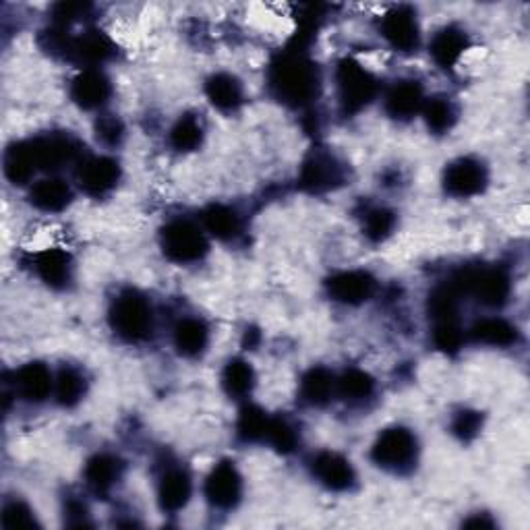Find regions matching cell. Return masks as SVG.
Here are the masks:
<instances>
[{
  "label": "cell",
  "instance_id": "12",
  "mask_svg": "<svg viewBox=\"0 0 530 530\" xmlns=\"http://www.w3.org/2000/svg\"><path fill=\"white\" fill-rule=\"evenodd\" d=\"M313 472L329 489H348L355 481V470L346 458L334 452H321L313 460Z\"/></svg>",
  "mask_w": 530,
  "mask_h": 530
},
{
  "label": "cell",
  "instance_id": "7",
  "mask_svg": "<svg viewBox=\"0 0 530 530\" xmlns=\"http://www.w3.org/2000/svg\"><path fill=\"white\" fill-rule=\"evenodd\" d=\"M443 183H446V191L450 193V195L470 197L483 191L487 183V175H485V168L477 160L462 157V160L450 164Z\"/></svg>",
  "mask_w": 530,
  "mask_h": 530
},
{
  "label": "cell",
  "instance_id": "16",
  "mask_svg": "<svg viewBox=\"0 0 530 530\" xmlns=\"http://www.w3.org/2000/svg\"><path fill=\"white\" fill-rule=\"evenodd\" d=\"M32 203L38 205L44 212H59L67 207L71 202V189L69 185L61 181V178H46L33 185L32 189Z\"/></svg>",
  "mask_w": 530,
  "mask_h": 530
},
{
  "label": "cell",
  "instance_id": "18",
  "mask_svg": "<svg viewBox=\"0 0 530 530\" xmlns=\"http://www.w3.org/2000/svg\"><path fill=\"white\" fill-rule=\"evenodd\" d=\"M35 268L42 280L50 286H64L71 278V260L67 253L59 249H48L38 255Z\"/></svg>",
  "mask_w": 530,
  "mask_h": 530
},
{
  "label": "cell",
  "instance_id": "39",
  "mask_svg": "<svg viewBox=\"0 0 530 530\" xmlns=\"http://www.w3.org/2000/svg\"><path fill=\"white\" fill-rule=\"evenodd\" d=\"M98 139H102L109 146H114L118 143L120 137H123V125L117 117H104L98 120Z\"/></svg>",
  "mask_w": 530,
  "mask_h": 530
},
{
  "label": "cell",
  "instance_id": "34",
  "mask_svg": "<svg viewBox=\"0 0 530 530\" xmlns=\"http://www.w3.org/2000/svg\"><path fill=\"white\" fill-rule=\"evenodd\" d=\"M425 118H427L429 128H433V131L441 133V131H446V128L452 127L454 110H452V106L446 102V99H435V102L427 104Z\"/></svg>",
  "mask_w": 530,
  "mask_h": 530
},
{
  "label": "cell",
  "instance_id": "40",
  "mask_svg": "<svg viewBox=\"0 0 530 530\" xmlns=\"http://www.w3.org/2000/svg\"><path fill=\"white\" fill-rule=\"evenodd\" d=\"M478 427H481V419L477 417V412H462L454 422V431L462 437L475 435Z\"/></svg>",
  "mask_w": 530,
  "mask_h": 530
},
{
  "label": "cell",
  "instance_id": "35",
  "mask_svg": "<svg viewBox=\"0 0 530 530\" xmlns=\"http://www.w3.org/2000/svg\"><path fill=\"white\" fill-rule=\"evenodd\" d=\"M265 441H270L271 446L280 450V452H290V450L297 446V435L292 431L289 422H284L280 419H271Z\"/></svg>",
  "mask_w": 530,
  "mask_h": 530
},
{
  "label": "cell",
  "instance_id": "28",
  "mask_svg": "<svg viewBox=\"0 0 530 530\" xmlns=\"http://www.w3.org/2000/svg\"><path fill=\"white\" fill-rule=\"evenodd\" d=\"M71 50H73L83 62L98 64L104 59H109L112 48H110V42L106 40L104 35H99L98 32H88L79 40H75V44L71 46Z\"/></svg>",
  "mask_w": 530,
  "mask_h": 530
},
{
  "label": "cell",
  "instance_id": "11",
  "mask_svg": "<svg viewBox=\"0 0 530 530\" xmlns=\"http://www.w3.org/2000/svg\"><path fill=\"white\" fill-rule=\"evenodd\" d=\"M382 32L390 44L398 50H412L419 44V25L412 11L396 9L385 15Z\"/></svg>",
  "mask_w": 530,
  "mask_h": 530
},
{
  "label": "cell",
  "instance_id": "31",
  "mask_svg": "<svg viewBox=\"0 0 530 530\" xmlns=\"http://www.w3.org/2000/svg\"><path fill=\"white\" fill-rule=\"evenodd\" d=\"M336 390L346 400H364L374 392V379L364 374V371L350 369L336 382Z\"/></svg>",
  "mask_w": 530,
  "mask_h": 530
},
{
  "label": "cell",
  "instance_id": "22",
  "mask_svg": "<svg viewBox=\"0 0 530 530\" xmlns=\"http://www.w3.org/2000/svg\"><path fill=\"white\" fill-rule=\"evenodd\" d=\"M120 477V467L112 456H96L85 468V481L96 493L110 491Z\"/></svg>",
  "mask_w": 530,
  "mask_h": 530
},
{
  "label": "cell",
  "instance_id": "26",
  "mask_svg": "<svg viewBox=\"0 0 530 530\" xmlns=\"http://www.w3.org/2000/svg\"><path fill=\"white\" fill-rule=\"evenodd\" d=\"M336 392V379L326 369H313L303 379V396L311 404H324Z\"/></svg>",
  "mask_w": 530,
  "mask_h": 530
},
{
  "label": "cell",
  "instance_id": "8",
  "mask_svg": "<svg viewBox=\"0 0 530 530\" xmlns=\"http://www.w3.org/2000/svg\"><path fill=\"white\" fill-rule=\"evenodd\" d=\"M462 289L475 292L478 300L487 305L504 303L507 292H510V280L499 270H477L464 274L460 280Z\"/></svg>",
  "mask_w": 530,
  "mask_h": 530
},
{
  "label": "cell",
  "instance_id": "32",
  "mask_svg": "<svg viewBox=\"0 0 530 530\" xmlns=\"http://www.w3.org/2000/svg\"><path fill=\"white\" fill-rule=\"evenodd\" d=\"M203 139V128L199 125L197 118L193 117H185L176 123V127L172 128L170 133V141L172 146L176 149H181V152H191V149H195L199 143Z\"/></svg>",
  "mask_w": 530,
  "mask_h": 530
},
{
  "label": "cell",
  "instance_id": "5",
  "mask_svg": "<svg viewBox=\"0 0 530 530\" xmlns=\"http://www.w3.org/2000/svg\"><path fill=\"white\" fill-rule=\"evenodd\" d=\"M338 90L346 110H359L375 96V79L361 64L346 61L338 69Z\"/></svg>",
  "mask_w": 530,
  "mask_h": 530
},
{
  "label": "cell",
  "instance_id": "1",
  "mask_svg": "<svg viewBox=\"0 0 530 530\" xmlns=\"http://www.w3.org/2000/svg\"><path fill=\"white\" fill-rule=\"evenodd\" d=\"M271 85L286 102L303 104L309 102L317 91V73L311 62L289 56L271 71Z\"/></svg>",
  "mask_w": 530,
  "mask_h": 530
},
{
  "label": "cell",
  "instance_id": "23",
  "mask_svg": "<svg viewBox=\"0 0 530 530\" xmlns=\"http://www.w3.org/2000/svg\"><path fill=\"white\" fill-rule=\"evenodd\" d=\"M207 98H210L212 104L218 106V109L232 110L242 99L241 83L236 81L232 75H213L210 81H207Z\"/></svg>",
  "mask_w": 530,
  "mask_h": 530
},
{
  "label": "cell",
  "instance_id": "24",
  "mask_svg": "<svg viewBox=\"0 0 530 530\" xmlns=\"http://www.w3.org/2000/svg\"><path fill=\"white\" fill-rule=\"evenodd\" d=\"M207 338H210V334H207V327L203 321L185 319L176 326L175 344L178 353L185 356H195L202 353L207 344Z\"/></svg>",
  "mask_w": 530,
  "mask_h": 530
},
{
  "label": "cell",
  "instance_id": "3",
  "mask_svg": "<svg viewBox=\"0 0 530 530\" xmlns=\"http://www.w3.org/2000/svg\"><path fill=\"white\" fill-rule=\"evenodd\" d=\"M162 249L172 261L189 263L202 260L207 251V241L202 228L187 220H178L164 228Z\"/></svg>",
  "mask_w": 530,
  "mask_h": 530
},
{
  "label": "cell",
  "instance_id": "37",
  "mask_svg": "<svg viewBox=\"0 0 530 530\" xmlns=\"http://www.w3.org/2000/svg\"><path fill=\"white\" fill-rule=\"evenodd\" d=\"M435 342L443 350H454L462 344V329L458 327L456 319L437 321L435 327Z\"/></svg>",
  "mask_w": 530,
  "mask_h": 530
},
{
  "label": "cell",
  "instance_id": "36",
  "mask_svg": "<svg viewBox=\"0 0 530 530\" xmlns=\"http://www.w3.org/2000/svg\"><path fill=\"white\" fill-rule=\"evenodd\" d=\"M35 516L32 514L30 507L21 501H11L5 506L3 510V526L5 528H17V526H33Z\"/></svg>",
  "mask_w": 530,
  "mask_h": 530
},
{
  "label": "cell",
  "instance_id": "13",
  "mask_svg": "<svg viewBox=\"0 0 530 530\" xmlns=\"http://www.w3.org/2000/svg\"><path fill=\"white\" fill-rule=\"evenodd\" d=\"M15 390L25 400H40L48 398V393L54 390V379L46 364L42 363H30L25 367H21L15 374Z\"/></svg>",
  "mask_w": 530,
  "mask_h": 530
},
{
  "label": "cell",
  "instance_id": "21",
  "mask_svg": "<svg viewBox=\"0 0 530 530\" xmlns=\"http://www.w3.org/2000/svg\"><path fill=\"white\" fill-rule=\"evenodd\" d=\"M340 181V170L336 166L332 157L317 156L303 168V185L311 191H321L334 187Z\"/></svg>",
  "mask_w": 530,
  "mask_h": 530
},
{
  "label": "cell",
  "instance_id": "2",
  "mask_svg": "<svg viewBox=\"0 0 530 530\" xmlns=\"http://www.w3.org/2000/svg\"><path fill=\"white\" fill-rule=\"evenodd\" d=\"M110 321L114 332L128 342H139L152 332V309L137 292H125L114 300Z\"/></svg>",
  "mask_w": 530,
  "mask_h": 530
},
{
  "label": "cell",
  "instance_id": "4",
  "mask_svg": "<svg viewBox=\"0 0 530 530\" xmlns=\"http://www.w3.org/2000/svg\"><path fill=\"white\" fill-rule=\"evenodd\" d=\"M371 458L379 467L388 470H404L417 458V440L406 429H388V431L379 435Z\"/></svg>",
  "mask_w": 530,
  "mask_h": 530
},
{
  "label": "cell",
  "instance_id": "15",
  "mask_svg": "<svg viewBox=\"0 0 530 530\" xmlns=\"http://www.w3.org/2000/svg\"><path fill=\"white\" fill-rule=\"evenodd\" d=\"M191 497V478L185 470L175 468L168 470L157 487V499H160L162 510L178 512L187 506Z\"/></svg>",
  "mask_w": 530,
  "mask_h": 530
},
{
  "label": "cell",
  "instance_id": "9",
  "mask_svg": "<svg viewBox=\"0 0 530 530\" xmlns=\"http://www.w3.org/2000/svg\"><path fill=\"white\" fill-rule=\"evenodd\" d=\"M329 295L346 305H359L367 300L375 290V280L367 271H344L334 276L327 284Z\"/></svg>",
  "mask_w": 530,
  "mask_h": 530
},
{
  "label": "cell",
  "instance_id": "6",
  "mask_svg": "<svg viewBox=\"0 0 530 530\" xmlns=\"http://www.w3.org/2000/svg\"><path fill=\"white\" fill-rule=\"evenodd\" d=\"M241 491V475L231 462L218 464V467L212 470V475L207 477L205 496L210 499L212 506L222 507V510H228V507H234L239 504Z\"/></svg>",
  "mask_w": 530,
  "mask_h": 530
},
{
  "label": "cell",
  "instance_id": "19",
  "mask_svg": "<svg viewBox=\"0 0 530 530\" xmlns=\"http://www.w3.org/2000/svg\"><path fill=\"white\" fill-rule=\"evenodd\" d=\"M38 170L32 143H17L5 156V172L13 183H27Z\"/></svg>",
  "mask_w": 530,
  "mask_h": 530
},
{
  "label": "cell",
  "instance_id": "17",
  "mask_svg": "<svg viewBox=\"0 0 530 530\" xmlns=\"http://www.w3.org/2000/svg\"><path fill=\"white\" fill-rule=\"evenodd\" d=\"M388 112L396 118H411L422 109V91L417 83L402 81L388 94Z\"/></svg>",
  "mask_w": 530,
  "mask_h": 530
},
{
  "label": "cell",
  "instance_id": "33",
  "mask_svg": "<svg viewBox=\"0 0 530 530\" xmlns=\"http://www.w3.org/2000/svg\"><path fill=\"white\" fill-rule=\"evenodd\" d=\"M270 417H265V412L260 411V408L249 406L242 411L241 421H239V433L242 440L247 441H260L268 437V429H270Z\"/></svg>",
  "mask_w": 530,
  "mask_h": 530
},
{
  "label": "cell",
  "instance_id": "30",
  "mask_svg": "<svg viewBox=\"0 0 530 530\" xmlns=\"http://www.w3.org/2000/svg\"><path fill=\"white\" fill-rule=\"evenodd\" d=\"M54 393L64 406H73L85 393V379L75 369H62L54 382Z\"/></svg>",
  "mask_w": 530,
  "mask_h": 530
},
{
  "label": "cell",
  "instance_id": "38",
  "mask_svg": "<svg viewBox=\"0 0 530 530\" xmlns=\"http://www.w3.org/2000/svg\"><path fill=\"white\" fill-rule=\"evenodd\" d=\"M392 228H393V213L385 212V210L371 212L367 216V222H364V231H367V234L374 241L385 239V236L390 234Z\"/></svg>",
  "mask_w": 530,
  "mask_h": 530
},
{
  "label": "cell",
  "instance_id": "20",
  "mask_svg": "<svg viewBox=\"0 0 530 530\" xmlns=\"http://www.w3.org/2000/svg\"><path fill=\"white\" fill-rule=\"evenodd\" d=\"M464 48H467V35L454 30V27L440 32L431 42V54L435 62L441 64V67H452L462 56Z\"/></svg>",
  "mask_w": 530,
  "mask_h": 530
},
{
  "label": "cell",
  "instance_id": "25",
  "mask_svg": "<svg viewBox=\"0 0 530 530\" xmlns=\"http://www.w3.org/2000/svg\"><path fill=\"white\" fill-rule=\"evenodd\" d=\"M472 336H475L478 342L491 344V346H507V344H512L516 338V329L504 319L487 317L472 327Z\"/></svg>",
  "mask_w": 530,
  "mask_h": 530
},
{
  "label": "cell",
  "instance_id": "29",
  "mask_svg": "<svg viewBox=\"0 0 530 530\" xmlns=\"http://www.w3.org/2000/svg\"><path fill=\"white\" fill-rule=\"evenodd\" d=\"M253 369H251V364L245 361L228 363L224 377H222V383H224V388L231 396H247L251 388H253Z\"/></svg>",
  "mask_w": 530,
  "mask_h": 530
},
{
  "label": "cell",
  "instance_id": "27",
  "mask_svg": "<svg viewBox=\"0 0 530 530\" xmlns=\"http://www.w3.org/2000/svg\"><path fill=\"white\" fill-rule=\"evenodd\" d=\"M203 222L207 231L213 236H218V239H232L241 228L239 216L226 205H212L210 210L205 212Z\"/></svg>",
  "mask_w": 530,
  "mask_h": 530
},
{
  "label": "cell",
  "instance_id": "10",
  "mask_svg": "<svg viewBox=\"0 0 530 530\" xmlns=\"http://www.w3.org/2000/svg\"><path fill=\"white\" fill-rule=\"evenodd\" d=\"M120 176L118 164L110 157H91L79 170V183L90 195H102L117 185Z\"/></svg>",
  "mask_w": 530,
  "mask_h": 530
},
{
  "label": "cell",
  "instance_id": "14",
  "mask_svg": "<svg viewBox=\"0 0 530 530\" xmlns=\"http://www.w3.org/2000/svg\"><path fill=\"white\" fill-rule=\"evenodd\" d=\"M71 96L83 109H98V106H102L109 99L110 83L102 73L90 69L75 79L73 88H71Z\"/></svg>",
  "mask_w": 530,
  "mask_h": 530
}]
</instances>
